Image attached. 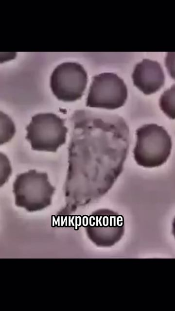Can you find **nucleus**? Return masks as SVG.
<instances>
[{
    "label": "nucleus",
    "instance_id": "0eeeda50",
    "mask_svg": "<svg viewBox=\"0 0 175 311\" xmlns=\"http://www.w3.org/2000/svg\"><path fill=\"white\" fill-rule=\"evenodd\" d=\"M88 75L76 62L63 63L55 68L50 78L53 94L60 101L73 102L81 99L87 87Z\"/></svg>",
    "mask_w": 175,
    "mask_h": 311
},
{
    "label": "nucleus",
    "instance_id": "1a4fd4ad",
    "mask_svg": "<svg viewBox=\"0 0 175 311\" xmlns=\"http://www.w3.org/2000/svg\"><path fill=\"white\" fill-rule=\"evenodd\" d=\"M16 130L11 119L3 112H0V139L2 145L8 142L14 136Z\"/></svg>",
    "mask_w": 175,
    "mask_h": 311
},
{
    "label": "nucleus",
    "instance_id": "20e7f679",
    "mask_svg": "<svg viewBox=\"0 0 175 311\" xmlns=\"http://www.w3.org/2000/svg\"><path fill=\"white\" fill-rule=\"evenodd\" d=\"M65 120L52 113H39L32 118L27 126L26 138L32 149L39 151L56 152L65 144L68 129Z\"/></svg>",
    "mask_w": 175,
    "mask_h": 311
},
{
    "label": "nucleus",
    "instance_id": "6e6552de",
    "mask_svg": "<svg viewBox=\"0 0 175 311\" xmlns=\"http://www.w3.org/2000/svg\"><path fill=\"white\" fill-rule=\"evenodd\" d=\"M132 77L134 85L146 95L156 92L165 82L164 73L160 64L148 59H143L136 65Z\"/></svg>",
    "mask_w": 175,
    "mask_h": 311
},
{
    "label": "nucleus",
    "instance_id": "9b49d317",
    "mask_svg": "<svg viewBox=\"0 0 175 311\" xmlns=\"http://www.w3.org/2000/svg\"><path fill=\"white\" fill-rule=\"evenodd\" d=\"M11 171L9 159L4 154L0 153V187L8 180Z\"/></svg>",
    "mask_w": 175,
    "mask_h": 311
},
{
    "label": "nucleus",
    "instance_id": "423d86ee",
    "mask_svg": "<svg viewBox=\"0 0 175 311\" xmlns=\"http://www.w3.org/2000/svg\"><path fill=\"white\" fill-rule=\"evenodd\" d=\"M123 216L107 208L93 212L88 217L86 232L89 239L96 246L108 247L115 245L124 233Z\"/></svg>",
    "mask_w": 175,
    "mask_h": 311
},
{
    "label": "nucleus",
    "instance_id": "f257e3e1",
    "mask_svg": "<svg viewBox=\"0 0 175 311\" xmlns=\"http://www.w3.org/2000/svg\"><path fill=\"white\" fill-rule=\"evenodd\" d=\"M70 122L65 215L111 188L123 170L130 142L129 127L118 115L77 110Z\"/></svg>",
    "mask_w": 175,
    "mask_h": 311
},
{
    "label": "nucleus",
    "instance_id": "f03ea898",
    "mask_svg": "<svg viewBox=\"0 0 175 311\" xmlns=\"http://www.w3.org/2000/svg\"><path fill=\"white\" fill-rule=\"evenodd\" d=\"M133 154L139 165L154 168L166 162L171 152L172 142L163 127L154 123L145 124L137 130Z\"/></svg>",
    "mask_w": 175,
    "mask_h": 311
},
{
    "label": "nucleus",
    "instance_id": "7ed1b4c3",
    "mask_svg": "<svg viewBox=\"0 0 175 311\" xmlns=\"http://www.w3.org/2000/svg\"><path fill=\"white\" fill-rule=\"evenodd\" d=\"M13 187L15 205L29 212L40 211L49 206L55 190L47 173L35 170L18 175Z\"/></svg>",
    "mask_w": 175,
    "mask_h": 311
},
{
    "label": "nucleus",
    "instance_id": "39448f33",
    "mask_svg": "<svg viewBox=\"0 0 175 311\" xmlns=\"http://www.w3.org/2000/svg\"><path fill=\"white\" fill-rule=\"evenodd\" d=\"M127 89L123 80L116 74L104 72L92 77L86 106L115 109L124 105Z\"/></svg>",
    "mask_w": 175,
    "mask_h": 311
},
{
    "label": "nucleus",
    "instance_id": "9d476101",
    "mask_svg": "<svg viewBox=\"0 0 175 311\" xmlns=\"http://www.w3.org/2000/svg\"><path fill=\"white\" fill-rule=\"evenodd\" d=\"M174 85L171 89L165 91L159 101L161 109L169 117L175 119Z\"/></svg>",
    "mask_w": 175,
    "mask_h": 311
}]
</instances>
